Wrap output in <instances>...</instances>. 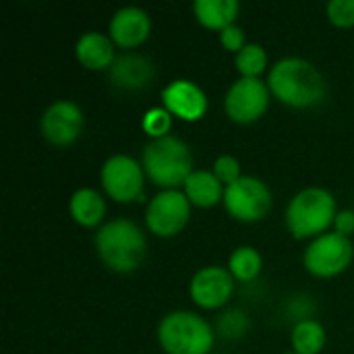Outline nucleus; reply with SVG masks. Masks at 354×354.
I'll return each instance as SVG.
<instances>
[{
	"mask_svg": "<svg viewBox=\"0 0 354 354\" xmlns=\"http://www.w3.org/2000/svg\"><path fill=\"white\" fill-rule=\"evenodd\" d=\"M268 87L272 97L288 108L307 110L326 100L328 83L319 68L305 58L288 56L278 60L268 73Z\"/></svg>",
	"mask_w": 354,
	"mask_h": 354,
	"instance_id": "1",
	"label": "nucleus"
},
{
	"mask_svg": "<svg viewBox=\"0 0 354 354\" xmlns=\"http://www.w3.org/2000/svg\"><path fill=\"white\" fill-rule=\"evenodd\" d=\"M95 251L108 270L131 274L147 257V236L133 220L116 218L102 224L95 232Z\"/></svg>",
	"mask_w": 354,
	"mask_h": 354,
	"instance_id": "2",
	"label": "nucleus"
},
{
	"mask_svg": "<svg viewBox=\"0 0 354 354\" xmlns=\"http://www.w3.org/2000/svg\"><path fill=\"white\" fill-rule=\"evenodd\" d=\"M141 164L145 176L156 187H162V191L183 187L193 174V153L189 145L174 135L151 139L143 147Z\"/></svg>",
	"mask_w": 354,
	"mask_h": 354,
	"instance_id": "3",
	"label": "nucleus"
},
{
	"mask_svg": "<svg viewBox=\"0 0 354 354\" xmlns=\"http://www.w3.org/2000/svg\"><path fill=\"white\" fill-rule=\"evenodd\" d=\"M338 216L336 199L328 189L309 187L299 191L286 205V228L297 241L326 234Z\"/></svg>",
	"mask_w": 354,
	"mask_h": 354,
	"instance_id": "4",
	"label": "nucleus"
},
{
	"mask_svg": "<svg viewBox=\"0 0 354 354\" xmlns=\"http://www.w3.org/2000/svg\"><path fill=\"white\" fill-rule=\"evenodd\" d=\"M158 342L166 354H209L216 332L193 311H172L158 326Z\"/></svg>",
	"mask_w": 354,
	"mask_h": 354,
	"instance_id": "5",
	"label": "nucleus"
},
{
	"mask_svg": "<svg viewBox=\"0 0 354 354\" xmlns=\"http://www.w3.org/2000/svg\"><path fill=\"white\" fill-rule=\"evenodd\" d=\"M353 257L354 245L348 236L326 232L309 243L303 253V266L315 278H336L351 268Z\"/></svg>",
	"mask_w": 354,
	"mask_h": 354,
	"instance_id": "6",
	"label": "nucleus"
},
{
	"mask_svg": "<svg viewBox=\"0 0 354 354\" xmlns=\"http://www.w3.org/2000/svg\"><path fill=\"white\" fill-rule=\"evenodd\" d=\"M145 178L147 176H145L143 164H139L135 158H131L127 153L110 156L100 170L102 189L116 203L141 201Z\"/></svg>",
	"mask_w": 354,
	"mask_h": 354,
	"instance_id": "7",
	"label": "nucleus"
},
{
	"mask_svg": "<svg viewBox=\"0 0 354 354\" xmlns=\"http://www.w3.org/2000/svg\"><path fill=\"white\" fill-rule=\"evenodd\" d=\"M222 203L234 220L253 224L270 214L274 199L270 187L261 178L241 176L236 183L226 187Z\"/></svg>",
	"mask_w": 354,
	"mask_h": 354,
	"instance_id": "8",
	"label": "nucleus"
},
{
	"mask_svg": "<svg viewBox=\"0 0 354 354\" xmlns=\"http://www.w3.org/2000/svg\"><path fill=\"white\" fill-rule=\"evenodd\" d=\"M191 201L180 189L160 191L149 199L145 209V226L153 236L172 239L185 230L191 220Z\"/></svg>",
	"mask_w": 354,
	"mask_h": 354,
	"instance_id": "9",
	"label": "nucleus"
},
{
	"mask_svg": "<svg viewBox=\"0 0 354 354\" xmlns=\"http://www.w3.org/2000/svg\"><path fill=\"white\" fill-rule=\"evenodd\" d=\"M270 87L261 79H236L224 97L226 116L236 124H253L257 122L270 108Z\"/></svg>",
	"mask_w": 354,
	"mask_h": 354,
	"instance_id": "10",
	"label": "nucleus"
},
{
	"mask_svg": "<svg viewBox=\"0 0 354 354\" xmlns=\"http://www.w3.org/2000/svg\"><path fill=\"white\" fill-rule=\"evenodd\" d=\"M85 127V116L79 104L71 100H56L50 104L39 120L41 137L54 147H66L75 143Z\"/></svg>",
	"mask_w": 354,
	"mask_h": 354,
	"instance_id": "11",
	"label": "nucleus"
},
{
	"mask_svg": "<svg viewBox=\"0 0 354 354\" xmlns=\"http://www.w3.org/2000/svg\"><path fill=\"white\" fill-rule=\"evenodd\" d=\"M234 292V276L228 268L205 266L201 268L189 284V295L193 303L201 309L214 311L224 307Z\"/></svg>",
	"mask_w": 354,
	"mask_h": 354,
	"instance_id": "12",
	"label": "nucleus"
},
{
	"mask_svg": "<svg viewBox=\"0 0 354 354\" xmlns=\"http://www.w3.org/2000/svg\"><path fill=\"white\" fill-rule=\"evenodd\" d=\"M162 102H164V108L172 116H176L185 122L201 120L207 112V106H209L205 91L189 79L170 81L162 89Z\"/></svg>",
	"mask_w": 354,
	"mask_h": 354,
	"instance_id": "13",
	"label": "nucleus"
},
{
	"mask_svg": "<svg viewBox=\"0 0 354 354\" xmlns=\"http://www.w3.org/2000/svg\"><path fill=\"white\" fill-rule=\"evenodd\" d=\"M151 33V17L139 6H124L116 10L108 25V35L116 48L133 50L147 41Z\"/></svg>",
	"mask_w": 354,
	"mask_h": 354,
	"instance_id": "14",
	"label": "nucleus"
},
{
	"mask_svg": "<svg viewBox=\"0 0 354 354\" xmlns=\"http://www.w3.org/2000/svg\"><path fill=\"white\" fill-rule=\"evenodd\" d=\"M108 75L114 87L124 89V91H141L153 81L156 71H153L151 60L145 58L143 54L127 52V54L116 56Z\"/></svg>",
	"mask_w": 354,
	"mask_h": 354,
	"instance_id": "15",
	"label": "nucleus"
},
{
	"mask_svg": "<svg viewBox=\"0 0 354 354\" xmlns=\"http://www.w3.org/2000/svg\"><path fill=\"white\" fill-rule=\"evenodd\" d=\"M75 56L87 71H110L116 60V46L110 35L100 31H87L77 39Z\"/></svg>",
	"mask_w": 354,
	"mask_h": 354,
	"instance_id": "16",
	"label": "nucleus"
},
{
	"mask_svg": "<svg viewBox=\"0 0 354 354\" xmlns=\"http://www.w3.org/2000/svg\"><path fill=\"white\" fill-rule=\"evenodd\" d=\"M224 191L226 187L212 170H193V174L183 185V193L187 195L191 205L201 209H209L224 201Z\"/></svg>",
	"mask_w": 354,
	"mask_h": 354,
	"instance_id": "17",
	"label": "nucleus"
},
{
	"mask_svg": "<svg viewBox=\"0 0 354 354\" xmlns=\"http://www.w3.org/2000/svg\"><path fill=\"white\" fill-rule=\"evenodd\" d=\"M68 212L71 218L83 226V228H95L102 224L104 216H106V201L104 195L95 189L89 187H81L71 195L68 201Z\"/></svg>",
	"mask_w": 354,
	"mask_h": 354,
	"instance_id": "18",
	"label": "nucleus"
},
{
	"mask_svg": "<svg viewBox=\"0 0 354 354\" xmlns=\"http://www.w3.org/2000/svg\"><path fill=\"white\" fill-rule=\"evenodd\" d=\"M239 10H241L239 0H195L193 2L195 19L205 29H212V31H222L234 25Z\"/></svg>",
	"mask_w": 354,
	"mask_h": 354,
	"instance_id": "19",
	"label": "nucleus"
},
{
	"mask_svg": "<svg viewBox=\"0 0 354 354\" xmlns=\"http://www.w3.org/2000/svg\"><path fill=\"white\" fill-rule=\"evenodd\" d=\"M292 353L297 354H319L328 344L326 328L317 319H301L290 334Z\"/></svg>",
	"mask_w": 354,
	"mask_h": 354,
	"instance_id": "20",
	"label": "nucleus"
},
{
	"mask_svg": "<svg viewBox=\"0 0 354 354\" xmlns=\"http://www.w3.org/2000/svg\"><path fill=\"white\" fill-rule=\"evenodd\" d=\"M263 268V257L255 247H236L228 257V270L239 282H253Z\"/></svg>",
	"mask_w": 354,
	"mask_h": 354,
	"instance_id": "21",
	"label": "nucleus"
},
{
	"mask_svg": "<svg viewBox=\"0 0 354 354\" xmlns=\"http://www.w3.org/2000/svg\"><path fill=\"white\" fill-rule=\"evenodd\" d=\"M236 71L241 77L247 79H259L268 68V52L261 44H247L236 56H234Z\"/></svg>",
	"mask_w": 354,
	"mask_h": 354,
	"instance_id": "22",
	"label": "nucleus"
},
{
	"mask_svg": "<svg viewBox=\"0 0 354 354\" xmlns=\"http://www.w3.org/2000/svg\"><path fill=\"white\" fill-rule=\"evenodd\" d=\"M141 127L147 133V137H151V139L166 137V135H170V129H172V114L166 108H151L145 112Z\"/></svg>",
	"mask_w": 354,
	"mask_h": 354,
	"instance_id": "23",
	"label": "nucleus"
},
{
	"mask_svg": "<svg viewBox=\"0 0 354 354\" xmlns=\"http://www.w3.org/2000/svg\"><path fill=\"white\" fill-rule=\"evenodd\" d=\"M212 172L218 176V180H220L224 187H228V185L236 183V180L243 176V174H241V162H239L234 156H228V153H224V156H218V158H216Z\"/></svg>",
	"mask_w": 354,
	"mask_h": 354,
	"instance_id": "24",
	"label": "nucleus"
},
{
	"mask_svg": "<svg viewBox=\"0 0 354 354\" xmlns=\"http://www.w3.org/2000/svg\"><path fill=\"white\" fill-rule=\"evenodd\" d=\"M326 15L336 27H353L354 25V0H332L326 6Z\"/></svg>",
	"mask_w": 354,
	"mask_h": 354,
	"instance_id": "25",
	"label": "nucleus"
},
{
	"mask_svg": "<svg viewBox=\"0 0 354 354\" xmlns=\"http://www.w3.org/2000/svg\"><path fill=\"white\" fill-rule=\"evenodd\" d=\"M220 44H222V48H224V50L239 54V52H241L249 41H247L245 29H243V27H239V25L234 23V25H230V27H226V29H222V31H220Z\"/></svg>",
	"mask_w": 354,
	"mask_h": 354,
	"instance_id": "26",
	"label": "nucleus"
},
{
	"mask_svg": "<svg viewBox=\"0 0 354 354\" xmlns=\"http://www.w3.org/2000/svg\"><path fill=\"white\" fill-rule=\"evenodd\" d=\"M334 232L342 234V236H348L354 234V212L353 209H340L336 220H334Z\"/></svg>",
	"mask_w": 354,
	"mask_h": 354,
	"instance_id": "27",
	"label": "nucleus"
},
{
	"mask_svg": "<svg viewBox=\"0 0 354 354\" xmlns=\"http://www.w3.org/2000/svg\"><path fill=\"white\" fill-rule=\"evenodd\" d=\"M288 354H297V353H288Z\"/></svg>",
	"mask_w": 354,
	"mask_h": 354,
	"instance_id": "28",
	"label": "nucleus"
}]
</instances>
